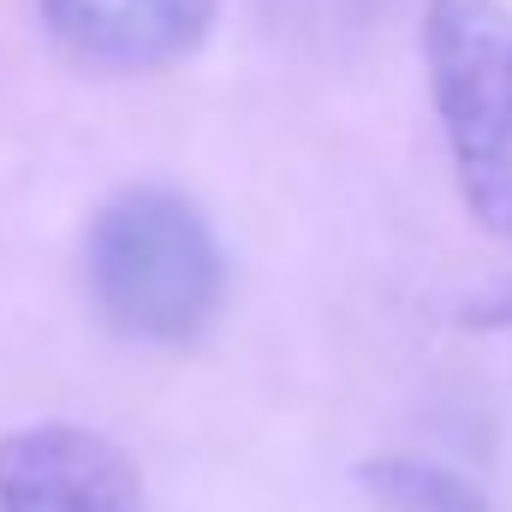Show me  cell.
Listing matches in <instances>:
<instances>
[{"mask_svg":"<svg viewBox=\"0 0 512 512\" xmlns=\"http://www.w3.org/2000/svg\"><path fill=\"white\" fill-rule=\"evenodd\" d=\"M90 292L96 310L149 346L197 340L227 298V256L197 203L161 185L120 191L90 227Z\"/></svg>","mask_w":512,"mask_h":512,"instance_id":"1","label":"cell"},{"mask_svg":"<svg viewBox=\"0 0 512 512\" xmlns=\"http://www.w3.org/2000/svg\"><path fill=\"white\" fill-rule=\"evenodd\" d=\"M423 60L459 197L495 239H512V6L429 0Z\"/></svg>","mask_w":512,"mask_h":512,"instance_id":"2","label":"cell"},{"mask_svg":"<svg viewBox=\"0 0 512 512\" xmlns=\"http://www.w3.org/2000/svg\"><path fill=\"white\" fill-rule=\"evenodd\" d=\"M0 512H143V477L84 423H30L0 441Z\"/></svg>","mask_w":512,"mask_h":512,"instance_id":"3","label":"cell"},{"mask_svg":"<svg viewBox=\"0 0 512 512\" xmlns=\"http://www.w3.org/2000/svg\"><path fill=\"white\" fill-rule=\"evenodd\" d=\"M48 36L96 72H161L203 48L215 0H42Z\"/></svg>","mask_w":512,"mask_h":512,"instance_id":"4","label":"cell"},{"mask_svg":"<svg viewBox=\"0 0 512 512\" xmlns=\"http://www.w3.org/2000/svg\"><path fill=\"white\" fill-rule=\"evenodd\" d=\"M358 483H364L370 512H489L477 483H465L459 471H447L435 459H405V453L370 459L358 471Z\"/></svg>","mask_w":512,"mask_h":512,"instance_id":"5","label":"cell"},{"mask_svg":"<svg viewBox=\"0 0 512 512\" xmlns=\"http://www.w3.org/2000/svg\"><path fill=\"white\" fill-rule=\"evenodd\" d=\"M471 322H512V286L501 298H483V304L471 310Z\"/></svg>","mask_w":512,"mask_h":512,"instance_id":"6","label":"cell"}]
</instances>
